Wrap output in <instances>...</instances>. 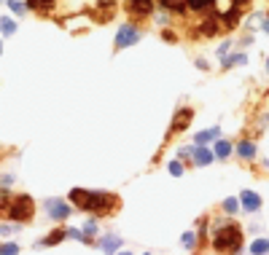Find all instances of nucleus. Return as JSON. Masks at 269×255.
I'll return each mask as SVG.
<instances>
[{"instance_id":"1","label":"nucleus","mask_w":269,"mask_h":255,"mask_svg":"<svg viewBox=\"0 0 269 255\" xmlns=\"http://www.w3.org/2000/svg\"><path fill=\"white\" fill-rule=\"evenodd\" d=\"M70 199L81 207V210H89V212H102V215H108L113 207L118 204L116 202V196H110V194H100V191H84V188H76V191H70Z\"/></svg>"},{"instance_id":"15","label":"nucleus","mask_w":269,"mask_h":255,"mask_svg":"<svg viewBox=\"0 0 269 255\" xmlns=\"http://www.w3.org/2000/svg\"><path fill=\"white\" fill-rule=\"evenodd\" d=\"M188 121H191V110H180V115L175 118V129H186Z\"/></svg>"},{"instance_id":"17","label":"nucleus","mask_w":269,"mask_h":255,"mask_svg":"<svg viewBox=\"0 0 269 255\" xmlns=\"http://www.w3.org/2000/svg\"><path fill=\"white\" fill-rule=\"evenodd\" d=\"M51 3H54V0H30V6H33V9H38V11H49Z\"/></svg>"},{"instance_id":"9","label":"nucleus","mask_w":269,"mask_h":255,"mask_svg":"<svg viewBox=\"0 0 269 255\" xmlns=\"http://www.w3.org/2000/svg\"><path fill=\"white\" fill-rule=\"evenodd\" d=\"M194 161H196V164H202V167H208L210 161H213V153H210L208 148H202V145H199V148L194 151Z\"/></svg>"},{"instance_id":"16","label":"nucleus","mask_w":269,"mask_h":255,"mask_svg":"<svg viewBox=\"0 0 269 255\" xmlns=\"http://www.w3.org/2000/svg\"><path fill=\"white\" fill-rule=\"evenodd\" d=\"M162 6H164V9H170V11H183L186 0H162Z\"/></svg>"},{"instance_id":"10","label":"nucleus","mask_w":269,"mask_h":255,"mask_svg":"<svg viewBox=\"0 0 269 255\" xmlns=\"http://www.w3.org/2000/svg\"><path fill=\"white\" fill-rule=\"evenodd\" d=\"M221 132H218V126H213V129H208V132H199L196 135V145H205V143H210V140H216Z\"/></svg>"},{"instance_id":"8","label":"nucleus","mask_w":269,"mask_h":255,"mask_svg":"<svg viewBox=\"0 0 269 255\" xmlns=\"http://www.w3.org/2000/svg\"><path fill=\"white\" fill-rule=\"evenodd\" d=\"M100 247H102V250H105L108 255H113L118 247H121V239H118V236H105V239L100 242Z\"/></svg>"},{"instance_id":"13","label":"nucleus","mask_w":269,"mask_h":255,"mask_svg":"<svg viewBox=\"0 0 269 255\" xmlns=\"http://www.w3.org/2000/svg\"><path fill=\"white\" fill-rule=\"evenodd\" d=\"M250 252H253V255H264V252H269V242H266V239H256V242L250 244Z\"/></svg>"},{"instance_id":"29","label":"nucleus","mask_w":269,"mask_h":255,"mask_svg":"<svg viewBox=\"0 0 269 255\" xmlns=\"http://www.w3.org/2000/svg\"><path fill=\"white\" fill-rule=\"evenodd\" d=\"M118 255H129V252H118Z\"/></svg>"},{"instance_id":"11","label":"nucleus","mask_w":269,"mask_h":255,"mask_svg":"<svg viewBox=\"0 0 269 255\" xmlns=\"http://www.w3.org/2000/svg\"><path fill=\"white\" fill-rule=\"evenodd\" d=\"M213 3H216V0H186V6L191 11H208Z\"/></svg>"},{"instance_id":"3","label":"nucleus","mask_w":269,"mask_h":255,"mask_svg":"<svg viewBox=\"0 0 269 255\" xmlns=\"http://www.w3.org/2000/svg\"><path fill=\"white\" fill-rule=\"evenodd\" d=\"M3 215H9L14 220H30L33 218V199L30 196H17L9 204H3Z\"/></svg>"},{"instance_id":"23","label":"nucleus","mask_w":269,"mask_h":255,"mask_svg":"<svg viewBox=\"0 0 269 255\" xmlns=\"http://www.w3.org/2000/svg\"><path fill=\"white\" fill-rule=\"evenodd\" d=\"M9 6H11V11H17V14H25V6H22L19 0H9Z\"/></svg>"},{"instance_id":"14","label":"nucleus","mask_w":269,"mask_h":255,"mask_svg":"<svg viewBox=\"0 0 269 255\" xmlns=\"http://www.w3.org/2000/svg\"><path fill=\"white\" fill-rule=\"evenodd\" d=\"M229 151H232V145H229L226 140H218V143H216V156H218V159H226Z\"/></svg>"},{"instance_id":"4","label":"nucleus","mask_w":269,"mask_h":255,"mask_svg":"<svg viewBox=\"0 0 269 255\" xmlns=\"http://www.w3.org/2000/svg\"><path fill=\"white\" fill-rule=\"evenodd\" d=\"M138 38H140V30H134L132 25H124L121 30H118V35H116V46L118 49H126V46L138 43Z\"/></svg>"},{"instance_id":"26","label":"nucleus","mask_w":269,"mask_h":255,"mask_svg":"<svg viewBox=\"0 0 269 255\" xmlns=\"http://www.w3.org/2000/svg\"><path fill=\"white\" fill-rule=\"evenodd\" d=\"M183 244H186V247H194V234H191V231L183 234Z\"/></svg>"},{"instance_id":"28","label":"nucleus","mask_w":269,"mask_h":255,"mask_svg":"<svg viewBox=\"0 0 269 255\" xmlns=\"http://www.w3.org/2000/svg\"><path fill=\"white\" fill-rule=\"evenodd\" d=\"M264 30H269V19H264Z\"/></svg>"},{"instance_id":"2","label":"nucleus","mask_w":269,"mask_h":255,"mask_svg":"<svg viewBox=\"0 0 269 255\" xmlns=\"http://www.w3.org/2000/svg\"><path fill=\"white\" fill-rule=\"evenodd\" d=\"M213 244H216L218 252L234 255V252L242 247V231L237 228V226H232V223H229V226H221L218 234H216V239H213Z\"/></svg>"},{"instance_id":"19","label":"nucleus","mask_w":269,"mask_h":255,"mask_svg":"<svg viewBox=\"0 0 269 255\" xmlns=\"http://www.w3.org/2000/svg\"><path fill=\"white\" fill-rule=\"evenodd\" d=\"M0 30H3V33H6V35H11V33H14V30H17V25H14V22H11V19H0Z\"/></svg>"},{"instance_id":"22","label":"nucleus","mask_w":269,"mask_h":255,"mask_svg":"<svg viewBox=\"0 0 269 255\" xmlns=\"http://www.w3.org/2000/svg\"><path fill=\"white\" fill-rule=\"evenodd\" d=\"M240 62H245V54H234V57H229L224 65L229 67V65H240Z\"/></svg>"},{"instance_id":"12","label":"nucleus","mask_w":269,"mask_h":255,"mask_svg":"<svg viewBox=\"0 0 269 255\" xmlns=\"http://www.w3.org/2000/svg\"><path fill=\"white\" fill-rule=\"evenodd\" d=\"M237 153H240L242 159H253V156H256V145H253V143H240V145H237Z\"/></svg>"},{"instance_id":"27","label":"nucleus","mask_w":269,"mask_h":255,"mask_svg":"<svg viewBox=\"0 0 269 255\" xmlns=\"http://www.w3.org/2000/svg\"><path fill=\"white\" fill-rule=\"evenodd\" d=\"M68 234H70V236H73V239H81V242H84V239H86V236H84V234H81V231H78V228H70V231H68Z\"/></svg>"},{"instance_id":"18","label":"nucleus","mask_w":269,"mask_h":255,"mask_svg":"<svg viewBox=\"0 0 269 255\" xmlns=\"http://www.w3.org/2000/svg\"><path fill=\"white\" fill-rule=\"evenodd\" d=\"M65 236H68V231H54V236H46L43 244H57L59 239H65Z\"/></svg>"},{"instance_id":"25","label":"nucleus","mask_w":269,"mask_h":255,"mask_svg":"<svg viewBox=\"0 0 269 255\" xmlns=\"http://www.w3.org/2000/svg\"><path fill=\"white\" fill-rule=\"evenodd\" d=\"M84 231H86V234H94V231H97V223H94V220H86Z\"/></svg>"},{"instance_id":"20","label":"nucleus","mask_w":269,"mask_h":255,"mask_svg":"<svg viewBox=\"0 0 269 255\" xmlns=\"http://www.w3.org/2000/svg\"><path fill=\"white\" fill-rule=\"evenodd\" d=\"M224 210L234 215L237 210H240V202H237V199H226V202H224Z\"/></svg>"},{"instance_id":"6","label":"nucleus","mask_w":269,"mask_h":255,"mask_svg":"<svg viewBox=\"0 0 269 255\" xmlns=\"http://www.w3.org/2000/svg\"><path fill=\"white\" fill-rule=\"evenodd\" d=\"M240 202H242V210L245 212H256L258 207H261V199H258V194H253V191H242Z\"/></svg>"},{"instance_id":"24","label":"nucleus","mask_w":269,"mask_h":255,"mask_svg":"<svg viewBox=\"0 0 269 255\" xmlns=\"http://www.w3.org/2000/svg\"><path fill=\"white\" fill-rule=\"evenodd\" d=\"M170 172H172V175H183V167H180L178 161H172V164H170Z\"/></svg>"},{"instance_id":"21","label":"nucleus","mask_w":269,"mask_h":255,"mask_svg":"<svg viewBox=\"0 0 269 255\" xmlns=\"http://www.w3.org/2000/svg\"><path fill=\"white\" fill-rule=\"evenodd\" d=\"M0 255H19V247L17 244H3L0 247Z\"/></svg>"},{"instance_id":"7","label":"nucleus","mask_w":269,"mask_h":255,"mask_svg":"<svg viewBox=\"0 0 269 255\" xmlns=\"http://www.w3.org/2000/svg\"><path fill=\"white\" fill-rule=\"evenodd\" d=\"M129 11L138 17H148L154 11V0H129Z\"/></svg>"},{"instance_id":"5","label":"nucleus","mask_w":269,"mask_h":255,"mask_svg":"<svg viewBox=\"0 0 269 255\" xmlns=\"http://www.w3.org/2000/svg\"><path fill=\"white\" fill-rule=\"evenodd\" d=\"M46 210H49V215L54 220H65L70 215V207L65 202H59V199H49V202H46Z\"/></svg>"},{"instance_id":"30","label":"nucleus","mask_w":269,"mask_h":255,"mask_svg":"<svg viewBox=\"0 0 269 255\" xmlns=\"http://www.w3.org/2000/svg\"><path fill=\"white\" fill-rule=\"evenodd\" d=\"M266 67H269V62H266Z\"/></svg>"}]
</instances>
